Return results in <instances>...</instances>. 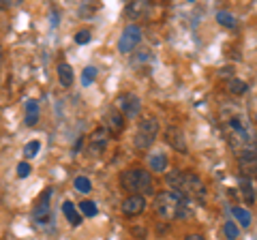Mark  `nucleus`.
Masks as SVG:
<instances>
[{
  "label": "nucleus",
  "instance_id": "obj_1",
  "mask_svg": "<svg viewBox=\"0 0 257 240\" xmlns=\"http://www.w3.org/2000/svg\"><path fill=\"white\" fill-rule=\"evenodd\" d=\"M120 187L124 191H133V195H142V193H152L155 187H152V176L146 170H126L120 174Z\"/></svg>",
  "mask_w": 257,
  "mask_h": 240
},
{
  "label": "nucleus",
  "instance_id": "obj_2",
  "mask_svg": "<svg viewBox=\"0 0 257 240\" xmlns=\"http://www.w3.org/2000/svg\"><path fill=\"white\" fill-rule=\"evenodd\" d=\"M182 197L180 193H174V191H163L155 197V208H157V214L163 219H176L178 214V208L182 204Z\"/></svg>",
  "mask_w": 257,
  "mask_h": 240
},
{
  "label": "nucleus",
  "instance_id": "obj_3",
  "mask_svg": "<svg viewBox=\"0 0 257 240\" xmlns=\"http://www.w3.org/2000/svg\"><path fill=\"white\" fill-rule=\"evenodd\" d=\"M157 133H159V123L157 120L155 118H144L142 123L138 125V131H135L133 146L138 150H148L152 144H155Z\"/></svg>",
  "mask_w": 257,
  "mask_h": 240
},
{
  "label": "nucleus",
  "instance_id": "obj_4",
  "mask_svg": "<svg viewBox=\"0 0 257 240\" xmlns=\"http://www.w3.org/2000/svg\"><path fill=\"white\" fill-rule=\"evenodd\" d=\"M182 195L189 197L191 202L195 204H204L206 202V185L202 182L197 174H191V172H184V189H182Z\"/></svg>",
  "mask_w": 257,
  "mask_h": 240
},
{
  "label": "nucleus",
  "instance_id": "obj_5",
  "mask_svg": "<svg viewBox=\"0 0 257 240\" xmlns=\"http://www.w3.org/2000/svg\"><path fill=\"white\" fill-rule=\"evenodd\" d=\"M114 107L124 116V120L126 118H135L142 111V99L135 92H122V94H118L116 97Z\"/></svg>",
  "mask_w": 257,
  "mask_h": 240
},
{
  "label": "nucleus",
  "instance_id": "obj_6",
  "mask_svg": "<svg viewBox=\"0 0 257 240\" xmlns=\"http://www.w3.org/2000/svg\"><path fill=\"white\" fill-rule=\"evenodd\" d=\"M50 197H52V189H45V193L39 199V204L32 210V221L37 227H47L52 225V208H50Z\"/></svg>",
  "mask_w": 257,
  "mask_h": 240
},
{
  "label": "nucleus",
  "instance_id": "obj_7",
  "mask_svg": "<svg viewBox=\"0 0 257 240\" xmlns=\"http://www.w3.org/2000/svg\"><path fill=\"white\" fill-rule=\"evenodd\" d=\"M142 41V28L140 26H135V24H131V26H126L122 30V35H120V41H118V50L120 54H131L135 47L140 45Z\"/></svg>",
  "mask_w": 257,
  "mask_h": 240
},
{
  "label": "nucleus",
  "instance_id": "obj_8",
  "mask_svg": "<svg viewBox=\"0 0 257 240\" xmlns=\"http://www.w3.org/2000/svg\"><path fill=\"white\" fill-rule=\"evenodd\" d=\"M109 131L105 127H99V129H94L90 133V140H88V155H101L105 153L107 144H109Z\"/></svg>",
  "mask_w": 257,
  "mask_h": 240
},
{
  "label": "nucleus",
  "instance_id": "obj_9",
  "mask_svg": "<svg viewBox=\"0 0 257 240\" xmlns=\"http://www.w3.org/2000/svg\"><path fill=\"white\" fill-rule=\"evenodd\" d=\"M103 127L109 131V135H116V133H122L124 131V116L120 114L116 107H109L105 114H103Z\"/></svg>",
  "mask_w": 257,
  "mask_h": 240
},
{
  "label": "nucleus",
  "instance_id": "obj_10",
  "mask_svg": "<svg viewBox=\"0 0 257 240\" xmlns=\"http://www.w3.org/2000/svg\"><path fill=\"white\" fill-rule=\"evenodd\" d=\"M165 142L170 144L174 150H178V153H187V140H184V133H182L180 127H167Z\"/></svg>",
  "mask_w": 257,
  "mask_h": 240
},
{
  "label": "nucleus",
  "instance_id": "obj_11",
  "mask_svg": "<svg viewBox=\"0 0 257 240\" xmlns=\"http://www.w3.org/2000/svg\"><path fill=\"white\" fill-rule=\"evenodd\" d=\"M144 208H146V197L144 195H128L122 202V212L126 217H138L144 212Z\"/></svg>",
  "mask_w": 257,
  "mask_h": 240
},
{
  "label": "nucleus",
  "instance_id": "obj_12",
  "mask_svg": "<svg viewBox=\"0 0 257 240\" xmlns=\"http://www.w3.org/2000/svg\"><path fill=\"white\" fill-rule=\"evenodd\" d=\"M240 172L246 176H257V150L248 148L240 155Z\"/></svg>",
  "mask_w": 257,
  "mask_h": 240
},
{
  "label": "nucleus",
  "instance_id": "obj_13",
  "mask_svg": "<svg viewBox=\"0 0 257 240\" xmlns=\"http://www.w3.org/2000/svg\"><path fill=\"white\" fill-rule=\"evenodd\" d=\"M165 182H167V187H170L174 193H180L182 195V189H184V172H180V170L167 172L165 174Z\"/></svg>",
  "mask_w": 257,
  "mask_h": 240
},
{
  "label": "nucleus",
  "instance_id": "obj_14",
  "mask_svg": "<svg viewBox=\"0 0 257 240\" xmlns=\"http://www.w3.org/2000/svg\"><path fill=\"white\" fill-rule=\"evenodd\" d=\"M56 75H58V82H60L62 88H71V86H73L75 73H73V69H71V65H67V62H60L58 69H56Z\"/></svg>",
  "mask_w": 257,
  "mask_h": 240
},
{
  "label": "nucleus",
  "instance_id": "obj_15",
  "mask_svg": "<svg viewBox=\"0 0 257 240\" xmlns=\"http://www.w3.org/2000/svg\"><path fill=\"white\" fill-rule=\"evenodd\" d=\"M24 123L28 127H35L39 123V103L35 99H28L24 105Z\"/></svg>",
  "mask_w": 257,
  "mask_h": 240
},
{
  "label": "nucleus",
  "instance_id": "obj_16",
  "mask_svg": "<svg viewBox=\"0 0 257 240\" xmlns=\"http://www.w3.org/2000/svg\"><path fill=\"white\" fill-rule=\"evenodd\" d=\"M148 165H150V170H152V172L163 174L167 167H170V159H167L165 153H155V155H150V157H148Z\"/></svg>",
  "mask_w": 257,
  "mask_h": 240
},
{
  "label": "nucleus",
  "instance_id": "obj_17",
  "mask_svg": "<svg viewBox=\"0 0 257 240\" xmlns=\"http://www.w3.org/2000/svg\"><path fill=\"white\" fill-rule=\"evenodd\" d=\"M146 13H148V3H144V0H135V3H128L126 7V15L131 20H140Z\"/></svg>",
  "mask_w": 257,
  "mask_h": 240
},
{
  "label": "nucleus",
  "instance_id": "obj_18",
  "mask_svg": "<svg viewBox=\"0 0 257 240\" xmlns=\"http://www.w3.org/2000/svg\"><path fill=\"white\" fill-rule=\"evenodd\" d=\"M62 212H64V217H67V221H69L73 227L82 225V214H79V210H77V208L71 204V202H64V204H62Z\"/></svg>",
  "mask_w": 257,
  "mask_h": 240
},
{
  "label": "nucleus",
  "instance_id": "obj_19",
  "mask_svg": "<svg viewBox=\"0 0 257 240\" xmlns=\"http://www.w3.org/2000/svg\"><path fill=\"white\" fill-rule=\"evenodd\" d=\"M231 214L236 217V221H238L240 227H248V225H251V212L244 210V208L234 206V208H231Z\"/></svg>",
  "mask_w": 257,
  "mask_h": 240
},
{
  "label": "nucleus",
  "instance_id": "obj_20",
  "mask_svg": "<svg viewBox=\"0 0 257 240\" xmlns=\"http://www.w3.org/2000/svg\"><path fill=\"white\" fill-rule=\"evenodd\" d=\"M216 22H219L221 26H225V28H236L238 26L236 18L229 11H216Z\"/></svg>",
  "mask_w": 257,
  "mask_h": 240
},
{
  "label": "nucleus",
  "instance_id": "obj_21",
  "mask_svg": "<svg viewBox=\"0 0 257 240\" xmlns=\"http://www.w3.org/2000/svg\"><path fill=\"white\" fill-rule=\"evenodd\" d=\"M240 191H242V195H244V199H246V202L248 204H251L253 202V199H255V191H253V185H251V180H248V178H244V176H240Z\"/></svg>",
  "mask_w": 257,
  "mask_h": 240
},
{
  "label": "nucleus",
  "instance_id": "obj_22",
  "mask_svg": "<svg viewBox=\"0 0 257 240\" xmlns=\"http://www.w3.org/2000/svg\"><path fill=\"white\" fill-rule=\"evenodd\" d=\"M227 90L231 94H244L248 90V84L242 82V79H236V77H231L229 82H227Z\"/></svg>",
  "mask_w": 257,
  "mask_h": 240
},
{
  "label": "nucleus",
  "instance_id": "obj_23",
  "mask_svg": "<svg viewBox=\"0 0 257 240\" xmlns=\"http://www.w3.org/2000/svg\"><path fill=\"white\" fill-rule=\"evenodd\" d=\"M223 234H225L227 240H236L240 236V225L234 223V221H225L223 223Z\"/></svg>",
  "mask_w": 257,
  "mask_h": 240
},
{
  "label": "nucleus",
  "instance_id": "obj_24",
  "mask_svg": "<svg viewBox=\"0 0 257 240\" xmlns=\"http://www.w3.org/2000/svg\"><path fill=\"white\" fill-rule=\"evenodd\" d=\"M73 185H75V189L79 191V193H90V191H92V182L90 180H88L86 178V176H77V178L73 180Z\"/></svg>",
  "mask_w": 257,
  "mask_h": 240
},
{
  "label": "nucleus",
  "instance_id": "obj_25",
  "mask_svg": "<svg viewBox=\"0 0 257 240\" xmlns=\"http://www.w3.org/2000/svg\"><path fill=\"white\" fill-rule=\"evenodd\" d=\"M77 208H79V212H82L84 217H94V214L99 212V210H96V204L90 202V199H84V202H79Z\"/></svg>",
  "mask_w": 257,
  "mask_h": 240
},
{
  "label": "nucleus",
  "instance_id": "obj_26",
  "mask_svg": "<svg viewBox=\"0 0 257 240\" xmlns=\"http://www.w3.org/2000/svg\"><path fill=\"white\" fill-rule=\"evenodd\" d=\"M94 79H96V69H94V67H86V69L82 71V84H84V86H90Z\"/></svg>",
  "mask_w": 257,
  "mask_h": 240
},
{
  "label": "nucleus",
  "instance_id": "obj_27",
  "mask_svg": "<svg viewBox=\"0 0 257 240\" xmlns=\"http://www.w3.org/2000/svg\"><path fill=\"white\" fill-rule=\"evenodd\" d=\"M39 148H41V144H39L37 140H35V142H28L26 146H24V157H26V159H32V157H37Z\"/></svg>",
  "mask_w": 257,
  "mask_h": 240
},
{
  "label": "nucleus",
  "instance_id": "obj_28",
  "mask_svg": "<svg viewBox=\"0 0 257 240\" xmlns=\"http://www.w3.org/2000/svg\"><path fill=\"white\" fill-rule=\"evenodd\" d=\"M88 41H90V30H79V33L75 35V43L77 45H86Z\"/></svg>",
  "mask_w": 257,
  "mask_h": 240
},
{
  "label": "nucleus",
  "instance_id": "obj_29",
  "mask_svg": "<svg viewBox=\"0 0 257 240\" xmlns=\"http://www.w3.org/2000/svg\"><path fill=\"white\" fill-rule=\"evenodd\" d=\"M30 165L26 163V161H22L20 165H18V176H20V178H26V176H30Z\"/></svg>",
  "mask_w": 257,
  "mask_h": 240
},
{
  "label": "nucleus",
  "instance_id": "obj_30",
  "mask_svg": "<svg viewBox=\"0 0 257 240\" xmlns=\"http://www.w3.org/2000/svg\"><path fill=\"white\" fill-rule=\"evenodd\" d=\"M219 75H221V77H229V79H231V77H234V69L225 67V69H221V71H219Z\"/></svg>",
  "mask_w": 257,
  "mask_h": 240
},
{
  "label": "nucleus",
  "instance_id": "obj_31",
  "mask_svg": "<svg viewBox=\"0 0 257 240\" xmlns=\"http://www.w3.org/2000/svg\"><path fill=\"white\" fill-rule=\"evenodd\" d=\"M184 240H206L202 234H189V236H184Z\"/></svg>",
  "mask_w": 257,
  "mask_h": 240
},
{
  "label": "nucleus",
  "instance_id": "obj_32",
  "mask_svg": "<svg viewBox=\"0 0 257 240\" xmlns=\"http://www.w3.org/2000/svg\"><path fill=\"white\" fill-rule=\"evenodd\" d=\"M3 60H5V54H3V47H0V67H3Z\"/></svg>",
  "mask_w": 257,
  "mask_h": 240
}]
</instances>
